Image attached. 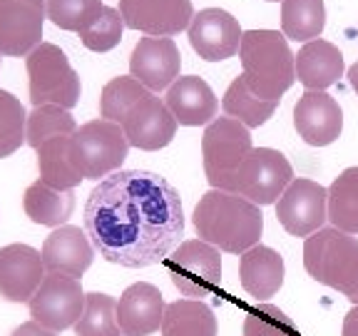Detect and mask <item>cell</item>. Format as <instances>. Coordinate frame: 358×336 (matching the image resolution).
Masks as SVG:
<instances>
[{
  "label": "cell",
  "mask_w": 358,
  "mask_h": 336,
  "mask_svg": "<svg viewBox=\"0 0 358 336\" xmlns=\"http://www.w3.org/2000/svg\"><path fill=\"white\" fill-rule=\"evenodd\" d=\"M85 232L105 262L124 269L152 267L185 237L182 197L162 174L117 169L90 192Z\"/></svg>",
  "instance_id": "1"
},
{
  "label": "cell",
  "mask_w": 358,
  "mask_h": 336,
  "mask_svg": "<svg viewBox=\"0 0 358 336\" xmlns=\"http://www.w3.org/2000/svg\"><path fill=\"white\" fill-rule=\"evenodd\" d=\"M196 237L219 252L244 254L259 244L264 232L262 207L234 192L209 190L192 214Z\"/></svg>",
  "instance_id": "2"
},
{
  "label": "cell",
  "mask_w": 358,
  "mask_h": 336,
  "mask_svg": "<svg viewBox=\"0 0 358 336\" xmlns=\"http://www.w3.org/2000/svg\"><path fill=\"white\" fill-rule=\"evenodd\" d=\"M241 75L254 95L281 102L296 83V55L279 30H246L239 45Z\"/></svg>",
  "instance_id": "3"
},
{
  "label": "cell",
  "mask_w": 358,
  "mask_h": 336,
  "mask_svg": "<svg viewBox=\"0 0 358 336\" xmlns=\"http://www.w3.org/2000/svg\"><path fill=\"white\" fill-rule=\"evenodd\" d=\"M303 267L313 281L341 291L358 307V237L336 227L313 232L303 241Z\"/></svg>",
  "instance_id": "4"
},
{
  "label": "cell",
  "mask_w": 358,
  "mask_h": 336,
  "mask_svg": "<svg viewBox=\"0 0 358 336\" xmlns=\"http://www.w3.org/2000/svg\"><path fill=\"white\" fill-rule=\"evenodd\" d=\"M129 142L122 125L110 120L85 122L70 134V162L83 179H105L127 160Z\"/></svg>",
  "instance_id": "5"
},
{
  "label": "cell",
  "mask_w": 358,
  "mask_h": 336,
  "mask_svg": "<svg viewBox=\"0 0 358 336\" xmlns=\"http://www.w3.org/2000/svg\"><path fill=\"white\" fill-rule=\"evenodd\" d=\"M30 78V102L33 107L40 105H60L73 110L80 102V75L73 70L65 52L55 43H40L28 57H25Z\"/></svg>",
  "instance_id": "6"
},
{
  "label": "cell",
  "mask_w": 358,
  "mask_h": 336,
  "mask_svg": "<svg viewBox=\"0 0 358 336\" xmlns=\"http://www.w3.org/2000/svg\"><path fill=\"white\" fill-rule=\"evenodd\" d=\"M254 150L252 132L234 118H217L201 134V160L212 190L229 192L239 164Z\"/></svg>",
  "instance_id": "7"
},
{
  "label": "cell",
  "mask_w": 358,
  "mask_h": 336,
  "mask_svg": "<svg viewBox=\"0 0 358 336\" xmlns=\"http://www.w3.org/2000/svg\"><path fill=\"white\" fill-rule=\"evenodd\" d=\"M291 182H294V167L284 152L274 147H254L236 169L229 192L264 207V204H276Z\"/></svg>",
  "instance_id": "8"
},
{
  "label": "cell",
  "mask_w": 358,
  "mask_h": 336,
  "mask_svg": "<svg viewBox=\"0 0 358 336\" xmlns=\"http://www.w3.org/2000/svg\"><path fill=\"white\" fill-rule=\"evenodd\" d=\"M172 284L187 299L212 297L222 284V254L204 239H187L164 259Z\"/></svg>",
  "instance_id": "9"
},
{
  "label": "cell",
  "mask_w": 358,
  "mask_h": 336,
  "mask_svg": "<svg viewBox=\"0 0 358 336\" xmlns=\"http://www.w3.org/2000/svg\"><path fill=\"white\" fill-rule=\"evenodd\" d=\"M85 299L87 294L83 291L80 279L65 274H48L30 299V316L33 321L43 324L50 331L73 329L85 312Z\"/></svg>",
  "instance_id": "10"
},
{
  "label": "cell",
  "mask_w": 358,
  "mask_h": 336,
  "mask_svg": "<svg viewBox=\"0 0 358 336\" xmlns=\"http://www.w3.org/2000/svg\"><path fill=\"white\" fill-rule=\"evenodd\" d=\"M276 219L289 234L311 237L329 219V190L306 177H294L276 202Z\"/></svg>",
  "instance_id": "11"
},
{
  "label": "cell",
  "mask_w": 358,
  "mask_h": 336,
  "mask_svg": "<svg viewBox=\"0 0 358 336\" xmlns=\"http://www.w3.org/2000/svg\"><path fill=\"white\" fill-rule=\"evenodd\" d=\"M124 28L150 38H172L187 30L194 18L192 0H120Z\"/></svg>",
  "instance_id": "12"
},
{
  "label": "cell",
  "mask_w": 358,
  "mask_h": 336,
  "mask_svg": "<svg viewBox=\"0 0 358 336\" xmlns=\"http://www.w3.org/2000/svg\"><path fill=\"white\" fill-rule=\"evenodd\" d=\"M45 0H0V52L28 57L43 43Z\"/></svg>",
  "instance_id": "13"
},
{
  "label": "cell",
  "mask_w": 358,
  "mask_h": 336,
  "mask_svg": "<svg viewBox=\"0 0 358 336\" xmlns=\"http://www.w3.org/2000/svg\"><path fill=\"white\" fill-rule=\"evenodd\" d=\"M187 38H189L192 50L201 60L222 62L239 52L244 30L231 13L222 10V8H204V10L194 13L192 25L187 28Z\"/></svg>",
  "instance_id": "14"
},
{
  "label": "cell",
  "mask_w": 358,
  "mask_h": 336,
  "mask_svg": "<svg viewBox=\"0 0 358 336\" xmlns=\"http://www.w3.org/2000/svg\"><path fill=\"white\" fill-rule=\"evenodd\" d=\"M182 55L172 38H140L129 55V75L140 80L150 92L169 90L182 75Z\"/></svg>",
  "instance_id": "15"
},
{
  "label": "cell",
  "mask_w": 358,
  "mask_h": 336,
  "mask_svg": "<svg viewBox=\"0 0 358 336\" xmlns=\"http://www.w3.org/2000/svg\"><path fill=\"white\" fill-rule=\"evenodd\" d=\"M294 127L311 147H326L343 132V110L326 90H306L294 105Z\"/></svg>",
  "instance_id": "16"
},
{
  "label": "cell",
  "mask_w": 358,
  "mask_h": 336,
  "mask_svg": "<svg viewBox=\"0 0 358 336\" xmlns=\"http://www.w3.org/2000/svg\"><path fill=\"white\" fill-rule=\"evenodd\" d=\"M48 276L43 254L28 244H8L0 249V297L6 302H30Z\"/></svg>",
  "instance_id": "17"
},
{
  "label": "cell",
  "mask_w": 358,
  "mask_h": 336,
  "mask_svg": "<svg viewBox=\"0 0 358 336\" xmlns=\"http://www.w3.org/2000/svg\"><path fill=\"white\" fill-rule=\"evenodd\" d=\"M43 264L48 274H65L80 279L92 267L95 246L90 241L87 232L73 224H62L43 241Z\"/></svg>",
  "instance_id": "18"
},
{
  "label": "cell",
  "mask_w": 358,
  "mask_h": 336,
  "mask_svg": "<svg viewBox=\"0 0 358 336\" xmlns=\"http://www.w3.org/2000/svg\"><path fill=\"white\" fill-rule=\"evenodd\" d=\"M177 120L169 112L167 102L150 95L134 107L122 122V130L127 134L129 147L155 152L167 147L177 134Z\"/></svg>",
  "instance_id": "19"
},
{
  "label": "cell",
  "mask_w": 358,
  "mask_h": 336,
  "mask_svg": "<svg viewBox=\"0 0 358 336\" xmlns=\"http://www.w3.org/2000/svg\"><path fill=\"white\" fill-rule=\"evenodd\" d=\"M164 297L155 284L137 281L122 291L117 302V324L122 336H150L162 329Z\"/></svg>",
  "instance_id": "20"
},
{
  "label": "cell",
  "mask_w": 358,
  "mask_h": 336,
  "mask_svg": "<svg viewBox=\"0 0 358 336\" xmlns=\"http://www.w3.org/2000/svg\"><path fill=\"white\" fill-rule=\"evenodd\" d=\"M164 102H167L174 120L179 125H187V127H199V125H209L217 120L219 100L214 95V90L207 85V80H201L199 75L179 78L167 90Z\"/></svg>",
  "instance_id": "21"
},
{
  "label": "cell",
  "mask_w": 358,
  "mask_h": 336,
  "mask_svg": "<svg viewBox=\"0 0 358 336\" xmlns=\"http://www.w3.org/2000/svg\"><path fill=\"white\" fill-rule=\"evenodd\" d=\"M239 276L246 294L264 302L284 286V257L271 246H252L239 259Z\"/></svg>",
  "instance_id": "22"
},
{
  "label": "cell",
  "mask_w": 358,
  "mask_h": 336,
  "mask_svg": "<svg viewBox=\"0 0 358 336\" xmlns=\"http://www.w3.org/2000/svg\"><path fill=\"white\" fill-rule=\"evenodd\" d=\"M346 73L343 52L334 43L319 38L306 43L296 55V80L306 90H326Z\"/></svg>",
  "instance_id": "23"
},
{
  "label": "cell",
  "mask_w": 358,
  "mask_h": 336,
  "mask_svg": "<svg viewBox=\"0 0 358 336\" xmlns=\"http://www.w3.org/2000/svg\"><path fill=\"white\" fill-rule=\"evenodd\" d=\"M22 209L30 217V222L43 227H62L70 219L75 209V190L60 192L48 187L45 182H33L22 195Z\"/></svg>",
  "instance_id": "24"
},
{
  "label": "cell",
  "mask_w": 358,
  "mask_h": 336,
  "mask_svg": "<svg viewBox=\"0 0 358 336\" xmlns=\"http://www.w3.org/2000/svg\"><path fill=\"white\" fill-rule=\"evenodd\" d=\"M162 336H217V316L199 299H177L164 309Z\"/></svg>",
  "instance_id": "25"
},
{
  "label": "cell",
  "mask_w": 358,
  "mask_h": 336,
  "mask_svg": "<svg viewBox=\"0 0 358 336\" xmlns=\"http://www.w3.org/2000/svg\"><path fill=\"white\" fill-rule=\"evenodd\" d=\"M326 28L324 0H284L281 3V33L294 43L319 40Z\"/></svg>",
  "instance_id": "26"
},
{
  "label": "cell",
  "mask_w": 358,
  "mask_h": 336,
  "mask_svg": "<svg viewBox=\"0 0 358 336\" xmlns=\"http://www.w3.org/2000/svg\"><path fill=\"white\" fill-rule=\"evenodd\" d=\"M35 152H38L40 182H45L48 187L73 192L83 182V177L75 172L73 162H70V137H52Z\"/></svg>",
  "instance_id": "27"
},
{
  "label": "cell",
  "mask_w": 358,
  "mask_h": 336,
  "mask_svg": "<svg viewBox=\"0 0 358 336\" xmlns=\"http://www.w3.org/2000/svg\"><path fill=\"white\" fill-rule=\"evenodd\" d=\"M329 222L346 234H358V167H346L331 182Z\"/></svg>",
  "instance_id": "28"
},
{
  "label": "cell",
  "mask_w": 358,
  "mask_h": 336,
  "mask_svg": "<svg viewBox=\"0 0 358 336\" xmlns=\"http://www.w3.org/2000/svg\"><path fill=\"white\" fill-rule=\"evenodd\" d=\"M276 107H279V102H268L254 95L249 85H246L244 75L231 80V85L222 97V110L227 112V118L239 120L249 130L262 127L264 122H268V118L276 112Z\"/></svg>",
  "instance_id": "29"
},
{
  "label": "cell",
  "mask_w": 358,
  "mask_h": 336,
  "mask_svg": "<svg viewBox=\"0 0 358 336\" xmlns=\"http://www.w3.org/2000/svg\"><path fill=\"white\" fill-rule=\"evenodd\" d=\"M152 92L140 83L134 80L132 75H120V78H112L110 83L102 88L100 95V115L102 120H110V122L122 125L127 120V115L140 105L145 97H150Z\"/></svg>",
  "instance_id": "30"
},
{
  "label": "cell",
  "mask_w": 358,
  "mask_h": 336,
  "mask_svg": "<svg viewBox=\"0 0 358 336\" xmlns=\"http://www.w3.org/2000/svg\"><path fill=\"white\" fill-rule=\"evenodd\" d=\"M78 130V122L70 110L60 105H40L33 107L28 115V130H25V145L38 150L52 137H70Z\"/></svg>",
  "instance_id": "31"
},
{
  "label": "cell",
  "mask_w": 358,
  "mask_h": 336,
  "mask_svg": "<svg viewBox=\"0 0 358 336\" xmlns=\"http://www.w3.org/2000/svg\"><path fill=\"white\" fill-rule=\"evenodd\" d=\"M75 336H122L117 324V302L110 294L90 291L85 299V312L73 326Z\"/></svg>",
  "instance_id": "32"
},
{
  "label": "cell",
  "mask_w": 358,
  "mask_h": 336,
  "mask_svg": "<svg viewBox=\"0 0 358 336\" xmlns=\"http://www.w3.org/2000/svg\"><path fill=\"white\" fill-rule=\"evenodd\" d=\"M28 112L13 92L0 90V160L25 145Z\"/></svg>",
  "instance_id": "33"
},
{
  "label": "cell",
  "mask_w": 358,
  "mask_h": 336,
  "mask_svg": "<svg viewBox=\"0 0 358 336\" xmlns=\"http://www.w3.org/2000/svg\"><path fill=\"white\" fill-rule=\"evenodd\" d=\"M48 20L67 33H83L105 8L102 0H45Z\"/></svg>",
  "instance_id": "34"
},
{
  "label": "cell",
  "mask_w": 358,
  "mask_h": 336,
  "mask_svg": "<svg viewBox=\"0 0 358 336\" xmlns=\"http://www.w3.org/2000/svg\"><path fill=\"white\" fill-rule=\"evenodd\" d=\"M122 30H124V20L120 15V10L105 6L100 10V15L80 33V40L92 52H110L122 40Z\"/></svg>",
  "instance_id": "35"
},
{
  "label": "cell",
  "mask_w": 358,
  "mask_h": 336,
  "mask_svg": "<svg viewBox=\"0 0 358 336\" xmlns=\"http://www.w3.org/2000/svg\"><path fill=\"white\" fill-rule=\"evenodd\" d=\"M244 336H301L291 316L274 304H259L249 309L244 319Z\"/></svg>",
  "instance_id": "36"
},
{
  "label": "cell",
  "mask_w": 358,
  "mask_h": 336,
  "mask_svg": "<svg viewBox=\"0 0 358 336\" xmlns=\"http://www.w3.org/2000/svg\"><path fill=\"white\" fill-rule=\"evenodd\" d=\"M10 336H57V334L50 329H45V326L38 324V321H25V324L17 326Z\"/></svg>",
  "instance_id": "37"
},
{
  "label": "cell",
  "mask_w": 358,
  "mask_h": 336,
  "mask_svg": "<svg viewBox=\"0 0 358 336\" xmlns=\"http://www.w3.org/2000/svg\"><path fill=\"white\" fill-rule=\"evenodd\" d=\"M341 336H358V307H353L343 319V331Z\"/></svg>",
  "instance_id": "38"
},
{
  "label": "cell",
  "mask_w": 358,
  "mask_h": 336,
  "mask_svg": "<svg viewBox=\"0 0 358 336\" xmlns=\"http://www.w3.org/2000/svg\"><path fill=\"white\" fill-rule=\"evenodd\" d=\"M348 83H351V88H353V92H356V95H358V60L356 62H353V65L351 67H348Z\"/></svg>",
  "instance_id": "39"
},
{
  "label": "cell",
  "mask_w": 358,
  "mask_h": 336,
  "mask_svg": "<svg viewBox=\"0 0 358 336\" xmlns=\"http://www.w3.org/2000/svg\"><path fill=\"white\" fill-rule=\"evenodd\" d=\"M266 3H284V0H266Z\"/></svg>",
  "instance_id": "40"
},
{
  "label": "cell",
  "mask_w": 358,
  "mask_h": 336,
  "mask_svg": "<svg viewBox=\"0 0 358 336\" xmlns=\"http://www.w3.org/2000/svg\"><path fill=\"white\" fill-rule=\"evenodd\" d=\"M0 55H3V52H0ZM0 60H3V57H0Z\"/></svg>",
  "instance_id": "41"
}]
</instances>
